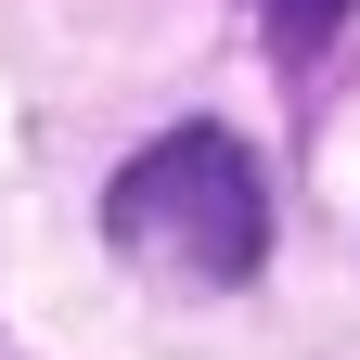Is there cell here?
I'll return each instance as SVG.
<instances>
[{"label": "cell", "mask_w": 360, "mask_h": 360, "mask_svg": "<svg viewBox=\"0 0 360 360\" xmlns=\"http://www.w3.org/2000/svg\"><path fill=\"white\" fill-rule=\"evenodd\" d=\"M257 26H270V52H322L347 26V0H257Z\"/></svg>", "instance_id": "7a4b0ae2"}, {"label": "cell", "mask_w": 360, "mask_h": 360, "mask_svg": "<svg viewBox=\"0 0 360 360\" xmlns=\"http://www.w3.org/2000/svg\"><path fill=\"white\" fill-rule=\"evenodd\" d=\"M103 232H116L129 257L180 270V283H245V270L270 257V193H257V155L232 142V129H167V142H142V155L116 167Z\"/></svg>", "instance_id": "6da1fadb"}]
</instances>
